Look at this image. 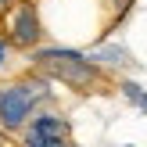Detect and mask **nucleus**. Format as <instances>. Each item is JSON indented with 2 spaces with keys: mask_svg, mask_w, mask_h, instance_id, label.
Wrapping results in <instances>:
<instances>
[{
  "mask_svg": "<svg viewBox=\"0 0 147 147\" xmlns=\"http://www.w3.org/2000/svg\"><path fill=\"white\" fill-rule=\"evenodd\" d=\"M32 72L47 76L50 83H61L76 93H100L108 90V68H100L86 50L72 47H36L29 50Z\"/></svg>",
  "mask_w": 147,
  "mask_h": 147,
  "instance_id": "f257e3e1",
  "label": "nucleus"
},
{
  "mask_svg": "<svg viewBox=\"0 0 147 147\" xmlns=\"http://www.w3.org/2000/svg\"><path fill=\"white\" fill-rule=\"evenodd\" d=\"M43 100H50V79L40 76V72L14 79V83H4V90H0V129L22 133Z\"/></svg>",
  "mask_w": 147,
  "mask_h": 147,
  "instance_id": "f03ea898",
  "label": "nucleus"
},
{
  "mask_svg": "<svg viewBox=\"0 0 147 147\" xmlns=\"http://www.w3.org/2000/svg\"><path fill=\"white\" fill-rule=\"evenodd\" d=\"M43 18L36 0H11L0 7V40L11 43V50H36L43 47Z\"/></svg>",
  "mask_w": 147,
  "mask_h": 147,
  "instance_id": "7ed1b4c3",
  "label": "nucleus"
},
{
  "mask_svg": "<svg viewBox=\"0 0 147 147\" xmlns=\"http://www.w3.org/2000/svg\"><path fill=\"white\" fill-rule=\"evenodd\" d=\"M22 147H72V122L54 108H43L22 129Z\"/></svg>",
  "mask_w": 147,
  "mask_h": 147,
  "instance_id": "20e7f679",
  "label": "nucleus"
},
{
  "mask_svg": "<svg viewBox=\"0 0 147 147\" xmlns=\"http://www.w3.org/2000/svg\"><path fill=\"white\" fill-rule=\"evenodd\" d=\"M90 57L100 65V68H122V65H129V50L122 47V43H93Z\"/></svg>",
  "mask_w": 147,
  "mask_h": 147,
  "instance_id": "39448f33",
  "label": "nucleus"
},
{
  "mask_svg": "<svg viewBox=\"0 0 147 147\" xmlns=\"http://www.w3.org/2000/svg\"><path fill=\"white\" fill-rule=\"evenodd\" d=\"M104 4H108V11H111V25H108V29H104V32H100V36H97V43H104V40H108V36H111V32H115V29H119V25H122V22H126V18H129V11H133V7H136V0H104Z\"/></svg>",
  "mask_w": 147,
  "mask_h": 147,
  "instance_id": "423d86ee",
  "label": "nucleus"
},
{
  "mask_svg": "<svg viewBox=\"0 0 147 147\" xmlns=\"http://www.w3.org/2000/svg\"><path fill=\"white\" fill-rule=\"evenodd\" d=\"M119 86H122V93H126L133 104H140V97H144V86H140V83H133V79H122Z\"/></svg>",
  "mask_w": 147,
  "mask_h": 147,
  "instance_id": "0eeeda50",
  "label": "nucleus"
},
{
  "mask_svg": "<svg viewBox=\"0 0 147 147\" xmlns=\"http://www.w3.org/2000/svg\"><path fill=\"white\" fill-rule=\"evenodd\" d=\"M7 61H11V43L0 40V68H7Z\"/></svg>",
  "mask_w": 147,
  "mask_h": 147,
  "instance_id": "6e6552de",
  "label": "nucleus"
},
{
  "mask_svg": "<svg viewBox=\"0 0 147 147\" xmlns=\"http://www.w3.org/2000/svg\"><path fill=\"white\" fill-rule=\"evenodd\" d=\"M0 147H14V144H11V133H7V129H0Z\"/></svg>",
  "mask_w": 147,
  "mask_h": 147,
  "instance_id": "1a4fd4ad",
  "label": "nucleus"
},
{
  "mask_svg": "<svg viewBox=\"0 0 147 147\" xmlns=\"http://www.w3.org/2000/svg\"><path fill=\"white\" fill-rule=\"evenodd\" d=\"M136 108H140V111H147V90H144V97H140V104H136Z\"/></svg>",
  "mask_w": 147,
  "mask_h": 147,
  "instance_id": "9d476101",
  "label": "nucleus"
},
{
  "mask_svg": "<svg viewBox=\"0 0 147 147\" xmlns=\"http://www.w3.org/2000/svg\"><path fill=\"white\" fill-rule=\"evenodd\" d=\"M4 4H11V0H0V7H4Z\"/></svg>",
  "mask_w": 147,
  "mask_h": 147,
  "instance_id": "9b49d317",
  "label": "nucleus"
},
{
  "mask_svg": "<svg viewBox=\"0 0 147 147\" xmlns=\"http://www.w3.org/2000/svg\"><path fill=\"white\" fill-rule=\"evenodd\" d=\"M0 90H4V83H0Z\"/></svg>",
  "mask_w": 147,
  "mask_h": 147,
  "instance_id": "f8f14e48",
  "label": "nucleus"
}]
</instances>
